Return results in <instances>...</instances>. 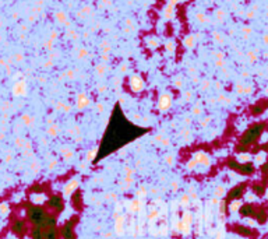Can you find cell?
I'll use <instances>...</instances> for the list:
<instances>
[{"label":"cell","instance_id":"obj_1","mask_svg":"<svg viewBox=\"0 0 268 239\" xmlns=\"http://www.w3.org/2000/svg\"><path fill=\"white\" fill-rule=\"evenodd\" d=\"M46 205H47V210L52 211L53 214H59L64 210V200L60 194H53V196H50L47 199Z\"/></svg>","mask_w":268,"mask_h":239},{"label":"cell","instance_id":"obj_2","mask_svg":"<svg viewBox=\"0 0 268 239\" xmlns=\"http://www.w3.org/2000/svg\"><path fill=\"white\" fill-rule=\"evenodd\" d=\"M77 222V217H71V219L66 222L60 229L61 239H74V224Z\"/></svg>","mask_w":268,"mask_h":239},{"label":"cell","instance_id":"obj_3","mask_svg":"<svg viewBox=\"0 0 268 239\" xmlns=\"http://www.w3.org/2000/svg\"><path fill=\"white\" fill-rule=\"evenodd\" d=\"M260 132H261V129L260 127H253L251 130H248L247 133H246L244 136H243V138H242V143H244V144H248V143H251V141H254L257 137L260 136Z\"/></svg>","mask_w":268,"mask_h":239},{"label":"cell","instance_id":"obj_4","mask_svg":"<svg viewBox=\"0 0 268 239\" xmlns=\"http://www.w3.org/2000/svg\"><path fill=\"white\" fill-rule=\"evenodd\" d=\"M13 231L17 235H22V233L27 232V224L22 219H18V221H16L13 224Z\"/></svg>","mask_w":268,"mask_h":239},{"label":"cell","instance_id":"obj_5","mask_svg":"<svg viewBox=\"0 0 268 239\" xmlns=\"http://www.w3.org/2000/svg\"><path fill=\"white\" fill-rule=\"evenodd\" d=\"M77 186H78V182H77V180H71V182H70L69 185L64 187V192H66V194H71L73 192L77 189Z\"/></svg>","mask_w":268,"mask_h":239}]
</instances>
